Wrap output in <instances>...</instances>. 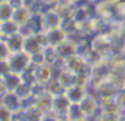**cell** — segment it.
<instances>
[{"instance_id": "cell-21", "label": "cell", "mask_w": 125, "mask_h": 121, "mask_svg": "<svg viewBox=\"0 0 125 121\" xmlns=\"http://www.w3.org/2000/svg\"><path fill=\"white\" fill-rule=\"evenodd\" d=\"M15 10H16V8H15L10 1H7V3H1V4H0V22L10 20V19H14Z\"/></svg>"}, {"instance_id": "cell-3", "label": "cell", "mask_w": 125, "mask_h": 121, "mask_svg": "<svg viewBox=\"0 0 125 121\" xmlns=\"http://www.w3.org/2000/svg\"><path fill=\"white\" fill-rule=\"evenodd\" d=\"M46 46H50L49 44V39H47V35H46V31H41V32H38V34L30 35V36L26 38L24 51H27L28 54L34 55V54L42 53Z\"/></svg>"}, {"instance_id": "cell-4", "label": "cell", "mask_w": 125, "mask_h": 121, "mask_svg": "<svg viewBox=\"0 0 125 121\" xmlns=\"http://www.w3.org/2000/svg\"><path fill=\"white\" fill-rule=\"evenodd\" d=\"M65 69L74 74H90L92 67L86 63L81 54H75L69 58H65Z\"/></svg>"}, {"instance_id": "cell-16", "label": "cell", "mask_w": 125, "mask_h": 121, "mask_svg": "<svg viewBox=\"0 0 125 121\" xmlns=\"http://www.w3.org/2000/svg\"><path fill=\"white\" fill-rule=\"evenodd\" d=\"M55 78L61 82V85L63 86L65 90L77 83V74H74V73L69 71V70H66V69L61 70V71L55 75Z\"/></svg>"}, {"instance_id": "cell-2", "label": "cell", "mask_w": 125, "mask_h": 121, "mask_svg": "<svg viewBox=\"0 0 125 121\" xmlns=\"http://www.w3.org/2000/svg\"><path fill=\"white\" fill-rule=\"evenodd\" d=\"M8 63L12 73L22 75L24 71H27L32 66V55L27 51H19V53H12L8 58Z\"/></svg>"}, {"instance_id": "cell-33", "label": "cell", "mask_w": 125, "mask_h": 121, "mask_svg": "<svg viewBox=\"0 0 125 121\" xmlns=\"http://www.w3.org/2000/svg\"><path fill=\"white\" fill-rule=\"evenodd\" d=\"M58 121H71V120L69 117H59V118H58Z\"/></svg>"}, {"instance_id": "cell-20", "label": "cell", "mask_w": 125, "mask_h": 121, "mask_svg": "<svg viewBox=\"0 0 125 121\" xmlns=\"http://www.w3.org/2000/svg\"><path fill=\"white\" fill-rule=\"evenodd\" d=\"M4 82L7 85V89L8 91H15L16 88L22 83V75L20 74H16V73H12L10 71L7 75H4Z\"/></svg>"}, {"instance_id": "cell-15", "label": "cell", "mask_w": 125, "mask_h": 121, "mask_svg": "<svg viewBox=\"0 0 125 121\" xmlns=\"http://www.w3.org/2000/svg\"><path fill=\"white\" fill-rule=\"evenodd\" d=\"M6 42L8 44L11 53H19V51L24 50V42H26V36L22 32H16V34L11 35V36L6 38Z\"/></svg>"}, {"instance_id": "cell-8", "label": "cell", "mask_w": 125, "mask_h": 121, "mask_svg": "<svg viewBox=\"0 0 125 121\" xmlns=\"http://www.w3.org/2000/svg\"><path fill=\"white\" fill-rule=\"evenodd\" d=\"M95 15L101 16L108 22L114 20L116 19L114 3L112 0H100L98 3H95Z\"/></svg>"}, {"instance_id": "cell-26", "label": "cell", "mask_w": 125, "mask_h": 121, "mask_svg": "<svg viewBox=\"0 0 125 121\" xmlns=\"http://www.w3.org/2000/svg\"><path fill=\"white\" fill-rule=\"evenodd\" d=\"M93 121H121V116H114V114H108V113L100 112Z\"/></svg>"}, {"instance_id": "cell-12", "label": "cell", "mask_w": 125, "mask_h": 121, "mask_svg": "<svg viewBox=\"0 0 125 121\" xmlns=\"http://www.w3.org/2000/svg\"><path fill=\"white\" fill-rule=\"evenodd\" d=\"M89 91L90 90L87 88H83V86H79V85H74L71 88L66 89L65 94L71 104H81L82 99L89 94Z\"/></svg>"}, {"instance_id": "cell-19", "label": "cell", "mask_w": 125, "mask_h": 121, "mask_svg": "<svg viewBox=\"0 0 125 121\" xmlns=\"http://www.w3.org/2000/svg\"><path fill=\"white\" fill-rule=\"evenodd\" d=\"M42 54H43L44 63L51 65V66H52V65H55V62L61 58L55 46H46V47L43 48V51H42Z\"/></svg>"}, {"instance_id": "cell-5", "label": "cell", "mask_w": 125, "mask_h": 121, "mask_svg": "<svg viewBox=\"0 0 125 121\" xmlns=\"http://www.w3.org/2000/svg\"><path fill=\"white\" fill-rule=\"evenodd\" d=\"M79 105H81L82 110H83L85 116H86L87 118H94L95 116L101 112L100 99H98V97L95 96L94 93H92V91H89V94L82 99V102Z\"/></svg>"}, {"instance_id": "cell-7", "label": "cell", "mask_w": 125, "mask_h": 121, "mask_svg": "<svg viewBox=\"0 0 125 121\" xmlns=\"http://www.w3.org/2000/svg\"><path fill=\"white\" fill-rule=\"evenodd\" d=\"M62 16L57 12L52 7H50L44 13H42V26H43V31H49V30H54L62 26Z\"/></svg>"}, {"instance_id": "cell-25", "label": "cell", "mask_w": 125, "mask_h": 121, "mask_svg": "<svg viewBox=\"0 0 125 121\" xmlns=\"http://www.w3.org/2000/svg\"><path fill=\"white\" fill-rule=\"evenodd\" d=\"M15 120V113L7 108L3 102H0V121H12Z\"/></svg>"}, {"instance_id": "cell-29", "label": "cell", "mask_w": 125, "mask_h": 121, "mask_svg": "<svg viewBox=\"0 0 125 121\" xmlns=\"http://www.w3.org/2000/svg\"><path fill=\"white\" fill-rule=\"evenodd\" d=\"M117 102L120 104L121 109L125 112V89L118 91V94H117Z\"/></svg>"}, {"instance_id": "cell-11", "label": "cell", "mask_w": 125, "mask_h": 121, "mask_svg": "<svg viewBox=\"0 0 125 121\" xmlns=\"http://www.w3.org/2000/svg\"><path fill=\"white\" fill-rule=\"evenodd\" d=\"M106 62H108L110 73L125 75V55H122L120 53H114L109 58H106Z\"/></svg>"}, {"instance_id": "cell-1", "label": "cell", "mask_w": 125, "mask_h": 121, "mask_svg": "<svg viewBox=\"0 0 125 121\" xmlns=\"http://www.w3.org/2000/svg\"><path fill=\"white\" fill-rule=\"evenodd\" d=\"M90 47L104 58H109L112 54L116 53V42L106 31L93 35L90 38Z\"/></svg>"}, {"instance_id": "cell-6", "label": "cell", "mask_w": 125, "mask_h": 121, "mask_svg": "<svg viewBox=\"0 0 125 121\" xmlns=\"http://www.w3.org/2000/svg\"><path fill=\"white\" fill-rule=\"evenodd\" d=\"M34 73H35L36 83L44 86V88H46L47 83H49L52 78H55L54 67H52L51 65H47V63L34 65Z\"/></svg>"}, {"instance_id": "cell-23", "label": "cell", "mask_w": 125, "mask_h": 121, "mask_svg": "<svg viewBox=\"0 0 125 121\" xmlns=\"http://www.w3.org/2000/svg\"><path fill=\"white\" fill-rule=\"evenodd\" d=\"M46 90L49 91L50 94H52L54 97L55 96H59V94H62V93H65V89H63V86L61 85V82L57 79V78H52V79L47 83Z\"/></svg>"}, {"instance_id": "cell-32", "label": "cell", "mask_w": 125, "mask_h": 121, "mask_svg": "<svg viewBox=\"0 0 125 121\" xmlns=\"http://www.w3.org/2000/svg\"><path fill=\"white\" fill-rule=\"evenodd\" d=\"M66 3H69L70 5H73V7H77V5L82 4V3L85 1V0H65Z\"/></svg>"}, {"instance_id": "cell-35", "label": "cell", "mask_w": 125, "mask_h": 121, "mask_svg": "<svg viewBox=\"0 0 125 121\" xmlns=\"http://www.w3.org/2000/svg\"><path fill=\"white\" fill-rule=\"evenodd\" d=\"M7 1H11V0H0V4L1 3H7Z\"/></svg>"}, {"instance_id": "cell-28", "label": "cell", "mask_w": 125, "mask_h": 121, "mask_svg": "<svg viewBox=\"0 0 125 121\" xmlns=\"http://www.w3.org/2000/svg\"><path fill=\"white\" fill-rule=\"evenodd\" d=\"M10 71H11V67H10L8 59H3V61H0V77L7 75Z\"/></svg>"}, {"instance_id": "cell-22", "label": "cell", "mask_w": 125, "mask_h": 121, "mask_svg": "<svg viewBox=\"0 0 125 121\" xmlns=\"http://www.w3.org/2000/svg\"><path fill=\"white\" fill-rule=\"evenodd\" d=\"M66 117H69L71 121H79V120H82V118H85L86 116H85V113H83V110H82V108L79 104H71Z\"/></svg>"}, {"instance_id": "cell-34", "label": "cell", "mask_w": 125, "mask_h": 121, "mask_svg": "<svg viewBox=\"0 0 125 121\" xmlns=\"http://www.w3.org/2000/svg\"><path fill=\"white\" fill-rule=\"evenodd\" d=\"M79 121H93V118H87V117H85V118H82V120H79Z\"/></svg>"}, {"instance_id": "cell-17", "label": "cell", "mask_w": 125, "mask_h": 121, "mask_svg": "<svg viewBox=\"0 0 125 121\" xmlns=\"http://www.w3.org/2000/svg\"><path fill=\"white\" fill-rule=\"evenodd\" d=\"M0 31H1L4 39H6V38H8V36H11V35L20 31V24L18 22H15L14 19L0 22Z\"/></svg>"}, {"instance_id": "cell-10", "label": "cell", "mask_w": 125, "mask_h": 121, "mask_svg": "<svg viewBox=\"0 0 125 121\" xmlns=\"http://www.w3.org/2000/svg\"><path fill=\"white\" fill-rule=\"evenodd\" d=\"M58 54H59L61 58H69L71 55H75V54H79V42L73 38H67L63 43H61L57 47Z\"/></svg>"}, {"instance_id": "cell-18", "label": "cell", "mask_w": 125, "mask_h": 121, "mask_svg": "<svg viewBox=\"0 0 125 121\" xmlns=\"http://www.w3.org/2000/svg\"><path fill=\"white\" fill-rule=\"evenodd\" d=\"M31 16H32V12H31V10L28 7H19L15 10V13H14V20L18 22V23L20 24V26H23V24H26L28 20L31 19Z\"/></svg>"}, {"instance_id": "cell-13", "label": "cell", "mask_w": 125, "mask_h": 121, "mask_svg": "<svg viewBox=\"0 0 125 121\" xmlns=\"http://www.w3.org/2000/svg\"><path fill=\"white\" fill-rule=\"evenodd\" d=\"M46 35H47V39H49V44L55 46V47H58L61 43H63L69 38L67 32L62 27H58V28H54V30H49V31H46Z\"/></svg>"}, {"instance_id": "cell-14", "label": "cell", "mask_w": 125, "mask_h": 121, "mask_svg": "<svg viewBox=\"0 0 125 121\" xmlns=\"http://www.w3.org/2000/svg\"><path fill=\"white\" fill-rule=\"evenodd\" d=\"M0 102H3L7 108H10L15 114L22 110V98L15 91H7V94L1 98Z\"/></svg>"}, {"instance_id": "cell-31", "label": "cell", "mask_w": 125, "mask_h": 121, "mask_svg": "<svg viewBox=\"0 0 125 121\" xmlns=\"http://www.w3.org/2000/svg\"><path fill=\"white\" fill-rule=\"evenodd\" d=\"M7 91H8V89H7V85H6V82H4V78L0 77V101H1V98L7 94Z\"/></svg>"}, {"instance_id": "cell-24", "label": "cell", "mask_w": 125, "mask_h": 121, "mask_svg": "<svg viewBox=\"0 0 125 121\" xmlns=\"http://www.w3.org/2000/svg\"><path fill=\"white\" fill-rule=\"evenodd\" d=\"M15 93H16L22 99L23 98H27V97L34 96V86H31V85H28V83H26V82H23V81H22V83L16 88Z\"/></svg>"}, {"instance_id": "cell-27", "label": "cell", "mask_w": 125, "mask_h": 121, "mask_svg": "<svg viewBox=\"0 0 125 121\" xmlns=\"http://www.w3.org/2000/svg\"><path fill=\"white\" fill-rule=\"evenodd\" d=\"M11 50H10L8 44H7L6 39H1L0 40V61L3 59H8L10 55H11Z\"/></svg>"}, {"instance_id": "cell-36", "label": "cell", "mask_w": 125, "mask_h": 121, "mask_svg": "<svg viewBox=\"0 0 125 121\" xmlns=\"http://www.w3.org/2000/svg\"><path fill=\"white\" fill-rule=\"evenodd\" d=\"M1 39H4V36H3V34H1V31H0V40Z\"/></svg>"}, {"instance_id": "cell-30", "label": "cell", "mask_w": 125, "mask_h": 121, "mask_svg": "<svg viewBox=\"0 0 125 121\" xmlns=\"http://www.w3.org/2000/svg\"><path fill=\"white\" fill-rule=\"evenodd\" d=\"M58 118L59 117H57L52 112H49V113H43L39 121H58Z\"/></svg>"}, {"instance_id": "cell-9", "label": "cell", "mask_w": 125, "mask_h": 121, "mask_svg": "<svg viewBox=\"0 0 125 121\" xmlns=\"http://www.w3.org/2000/svg\"><path fill=\"white\" fill-rule=\"evenodd\" d=\"M70 106H71V102L69 101V98L66 97V94L62 93V94H59V96L54 97L51 112L54 113L57 117H66Z\"/></svg>"}]
</instances>
